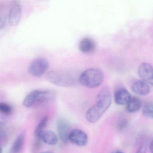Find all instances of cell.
I'll return each mask as SVG.
<instances>
[{
	"instance_id": "6da1fadb",
	"label": "cell",
	"mask_w": 153,
	"mask_h": 153,
	"mask_svg": "<svg viewBox=\"0 0 153 153\" xmlns=\"http://www.w3.org/2000/svg\"><path fill=\"white\" fill-rule=\"evenodd\" d=\"M46 79L53 84L63 87L75 86L78 82L79 77L75 73L70 71H50L46 75Z\"/></svg>"
},
{
	"instance_id": "7a4b0ae2",
	"label": "cell",
	"mask_w": 153,
	"mask_h": 153,
	"mask_svg": "<svg viewBox=\"0 0 153 153\" xmlns=\"http://www.w3.org/2000/svg\"><path fill=\"white\" fill-rule=\"evenodd\" d=\"M56 93L51 89H37L30 93L24 99L23 105L31 108L37 104L51 101L55 99Z\"/></svg>"
},
{
	"instance_id": "3957f363",
	"label": "cell",
	"mask_w": 153,
	"mask_h": 153,
	"mask_svg": "<svg viewBox=\"0 0 153 153\" xmlns=\"http://www.w3.org/2000/svg\"><path fill=\"white\" fill-rule=\"evenodd\" d=\"M103 72L98 68H90L84 71L79 77V82L88 88H96L103 82Z\"/></svg>"
},
{
	"instance_id": "277c9868",
	"label": "cell",
	"mask_w": 153,
	"mask_h": 153,
	"mask_svg": "<svg viewBox=\"0 0 153 153\" xmlns=\"http://www.w3.org/2000/svg\"><path fill=\"white\" fill-rule=\"evenodd\" d=\"M111 102L103 99H96V102L86 113V120L91 123H95L102 117L111 105Z\"/></svg>"
},
{
	"instance_id": "5b68a950",
	"label": "cell",
	"mask_w": 153,
	"mask_h": 153,
	"mask_svg": "<svg viewBox=\"0 0 153 153\" xmlns=\"http://www.w3.org/2000/svg\"><path fill=\"white\" fill-rule=\"evenodd\" d=\"M49 67L48 62L45 58H36L33 60L28 67L30 74L35 77H40L46 72Z\"/></svg>"
},
{
	"instance_id": "8992f818",
	"label": "cell",
	"mask_w": 153,
	"mask_h": 153,
	"mask_svg": "<svg viewBox=\"0 0 153 153\" xmlns=\"http://www.w3.org/2000/svg\"><path fill=\"white\" fill-rule=\"evenodd\" d=\"M21 12L19 0H13L8 13V22L10 26L14 27L19 24L21 17Z\"/></svg>"
},
{
	"instance_id": "52a82bcc",
	"label": "cell",
	"mask_w": 153,
	"mask_h": 153,
	"mask_svg": "<svg viewBox=\"0 0 153 153\" xmlns=\"http://www.w3.org/2000/svg\"><path fill=\"white\" fill-rule=\"evenodd\" d=\"M69 141L77 146H85L88 143V136L82 130L79 129H73L69 134Z\"/></svg>"
},
{
	"instance_id": "ba28073f",
	"label": "cell",
	"mask_w": 153,
	"mask_h": 153,
	"mask_svg": "<svg viewBox=\"0 0 153 153\" xmlns=\"http://www.w3.org/2000/svg\"><path fill=\"white\" fill-rule=\"evenodd\" d=\"M57 128L60 139L64 143L69 142L70 132V125L68 121L63 119L58 120L57 122Z\"/></svg>"
},
{
	"instance_id": "9c48e42d",
	"label": "cell",
	"mask_w": 153,
	"mask_h": 153,
	"mask_svg": "<svg viewBox=\"0 0 153 153\" xmlns=\"http://www.w3.org/2000/svg\"><path fill=\"white\" fill-rule=\"evenodd\" d=\"M138 74L143 81L153 86V67L151 64H142L138 69Z\"/></svg>"
},
{
	"instance_id": "30bf717a",
	"label": "cell",
	"mask_w": 153,
	"mask_h": 153,
	"mask_svg": "<svg viewBox=\"0 0 153 153\" xmlns=\"http://www.w3.org/2000/svg\"><path fill=\"white\" fill-rule=\"evenodd\" d=\"M131 98L132 97L129 92L125 88L118 89L114 94L115 102L118 105H127Z\"/></svg>"
},
{
	"instance_id": "8fae6325",
	"label": "cell",
	"mask_w": 153,
	"mask_h": 153,
	"mask_svg": "<svg viewBox=\"0 0 153 153\" xmlns=\"http://www.w3.org/2000/svg\"><path fill=\"white\" fill-rule=\"evenodd\" d=\"M132 90L136 94L144 96L150 93L151 89L148 83L142 80L134 83L132 85Z\"/></svg>"
},
{
	"instance_id": "7c38bea8",
	"label": "cell",
	"mask_w": 153,
	"mask_h": 153,
	"mask_svg": "<svg viewBox=\"0 0 153 153\" xmlns=\"http://www.w3.org/2000/svg\"><path fill=\"white\" fill-rule=\"evenodd\" d=\"M96 48V44L93 39L90 38L83 39L79 44L80 51L84 53H90L94 51Z\"/></svg>"
},
{
	"instance_id": "4fadbf2b",
	"label": "cell",
	"mask_w": 153,
	"mask_h": 153,
	"mask_svg": "<svg viewBox=\"0 0 153 153\" xmlns=\"http://www.w3.org/2000/svg\"><path fill=\"white\" fill-rule=\"evenodd\" d=\"M39 140L49 145H55L58 142L57 136L54 132L49 130H45L40 137Z\"/></svg>"
},
{
	"instance_id": "5bb4252c",
	"label": "cell",
	"mask_w": 153,
	"mask_h": 153,
	"mask_svg": "<svg viewBox=\"0 0 153 153\" xmlns=\"http://www.w3.org/2000/svg\"><path fill=\"white\" fill-rule=\"evenodd\" d=\"M25 139V133L22 131L14 140L10 151V153H19L21 151Z\"/></svg>"
},
{
	"instance_id": "9a60e30c",
	"label": "cell",
	"mask_w": 153,
	"mask_h": 153,
	"mask_svg": "<svg viewBox=\"0 0 153 153\" xmlns=\"http://www.w3.org/2000/svg\"><path fill=\"white\" fill-rule=\"evenodd\" d=\"M142 107V102L137 97H132L127 104V111L129 113L136 112Z\"/></svg>"
},
{
	"instance_id": "2e32d148",
	"label": "cell",
	"mask_w": 153,
	"mask_h": 153,
	"mask_svg": "<svg viewBox=\"0 0 153 153\" xmlns=\"http://www.w3.org/2000/svg\"><path fill=\"white\" fill-rule=\"evenodd\" d=\"M48 121V117H44L40 120V122L36 127L35 131V135L38 139H39L40 135L43 131H45V128L46 126Z\"/></svg>"
},
{
	"instance_id": "e0dca14e",
	"label": "cell",
	"mask_w": 153,
	"mask_h": 153,
	"mask_svg": "<svg viewBox=\"0 0 153 153\" xmlns=\"http://www.w3.org/2000/svg\"><path fill=\"white\" fill-rule=\"evenodd\" d=\"M144 116L153 119V103L150 102L144 106L143 110Z\"/></svg>"
},
{
	"instance_id": "ac0fdd59",
	"label": "cell",
	"mask_w": 153,
	"mask_h": 153,
	"mask_svg": "<svg viewBox=\"0 0 153 153\" xmlns=\"http://www.w3.org/2000/svg\"><path fill=\"white\" fill-rule=\"evenodd\" d=\"M13 108L10 105L5 102L0 103V111L4 115H9L12 112Z\"/></svg>"
},
{
	"instance_id": "d6986e66",
	"label": "cell",
	"mask_w": 153,
	"mask_h": 153,
	"mask_svg": "<svg viewBox=\"0 0 153 153\" xmlns=\"http://www.w3.org/2000/svg\"><path fill=\"white\" fill-rule=\"evenodd\" d=\"M128 124V120L125 117H122L119 120L118 122V127L119 129L124 128Z\"/></svg>"
},
{
	"instance_id": "ffe728a7",
	"label": "cell",
	"mask_w": 153,
	"mask_h": 153,
	"mask_svg": "<svg viewBox=\"0 0 153 153\" xmlns=\"http://www.w3.org/2000/svg\"><path fill=\"white\" fill-rule=\"evenodd\" d=\"M147 150V145L146 143H144L139 146L136 153H146Z\"/></svg>"
},
{
	"instance_id": "44dd1931",
	"label": "cell",
	"mask_w": 153,
	"mask_h": 153,
	"mask_svg": "<svg viewBox=\"0 0 153 153\" xmlns=\"http://www.w3.org/2000/svg\"><path fill=\"white\" fill-rule=\"evenodd\" d=\"M150 149L151 151V153H153V140H152L150 144Z\"/></svg>"
},
{
	"instance_id": "7402d4cb",
	"label": "cell",
	"mask_w": 153,
	"mask_h": 153,
	"mask_svg": "<svg viewBox=\"0 0 153 153\" xmlns=\"http://www.w3.org/2000/svg\"><path fill=\"white\" fill-rule=\"evenodd\" d=\"M111 153H124L122 152H120V151H116V152H113Z\"/></svg>"
},
{
	"instance_id": "603a6c76",
	"label": "cell",
	"mask_w": 153,
	"mask_h": 153,
	"mask_svg": "<svg viewBox=\"0 0 153 153\" xmlns=\"http://www.w3.org/2000/svg\"><path fill=\"white\" fill-rule=\"evenodd\" d=\"M40 153H53L52 152H41Z\"/></svg>"
},
{
	"instance_id": "cb8c5ba5",
	"label": "cell",
	"mask_w": 153,
	"mask_h": 153,
	"mask_svg": "<svg viewBox=\"0 0 153 153\" xmlns=\"http://www.w3.org/2000/svg\"><path fill=\"white\" fill-rule=\"evenodd\" d=\"M39 1H46V0H39Z\"/></svg>"
}]
</instances>
